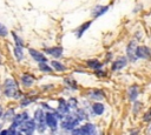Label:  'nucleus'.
<instances>
[{
  "mask_svg": "<svg viewBox=\"0 0 151 135\" xmlns=\"http://www.w3.org/2000/svg\"><path fill=\"white\" fill-rule=\"evenodd\" d=\"M4 93L7 97L11 99H20L21 97V92L18 88V83L15 80L8 77L4 82Z\"/></svg>",
  "mask_w": 151,
  "mask_h": 135,
  "instance_id": "nucleus-1",
  "label": "nucleus"
},
{
  "mask_svg": "<svg viewBox=\"0 0 151 135\" xmlns=\"http://www.w3.org/2000/svg\"><path fill=\"white\" fill-rule=\"evenodd\" d=\"M35 121L34 120H31V119H27L25 121H22L20 123V126L18 127L19 128V131L18 133H24V134H32L35 129Z\"/></svg>",
  "mask_w": 151,
  "mask_h": 135,
  "instance_id": "nucleus-2",
  "label": "nucleus"
},
{
  "mask_svg": "<svg viewBox=\"0 0 151 135\" xmlns=\"http://www.w3.org/2000/svg\"><path fill=\"white\" fill-rule=\"evenodd\" d=\"M78 123H79V120L76 116L68 115L65 119H63L61 128L63 129H66V130H72L73 128H76V126H78Z\"/></svg>",
  "mask_w": 151,
  "mask_h": 135,
  "instance_id": "nucleus-3",
  "label": "nucleus"
},
{
  "mask_svg": "<svg viewBox=\"0 0 151 135\" xmlns=\"http://www.w3.org/2000/svg\"><path fill=\"white\" fill-rule=\"evenodd\" d=\"M72 133L73 134H87V135H92V134H94L96 133V127H94V124H92V123H86L85 126H83L81 128H79V129H72Z\"/></svg>",
  "mask_w": 151,
  "mask_h": 135,
  "instance_id": "nucleus-4",
  "label": "nucleus"
},
{
  "mask_svg": "<svg viewBox=\"0 0 151 135\" xmlns=\"http://www.w3.org/2000/svg\"><path fill=\"white\" fill-rule=\"evenodd\" d=\"M136 55H137V58L150 59L151 58V48L147 46H139L136 49Z\"/></svg>",
  "mask_w": 151,
  "mask_h": 135,
  "instance_id": "nucleus-5",
  "label": "nucleus"
},
{
  "mask_svg": "<svg viewBox=\"0 0 151 135\" xmlns=\"http://www.w3.org/2000/svg\"><path fill=\"white\" fill-rule=\"evenodd\" d=\"M45 123H46V126L50 127L52 130H55V129H57V126H58L55 115L52 114V113H47V114H45Z\"/></svg>",
  "mask_w": 151,
  "mask_h": 135,
  "instance_id": "nucleus-6",
  "label": "nucleus"
},
{
  "mask_svg": "<svg viewBox=\"0 0 151 135\" xmlns=\"http://www.w3.org/2000/svg\"><path fill=\"white\" fill-rule=\"evenodd\" d=\"M136 49H137V43L136 41H131L127 47H126V53H127V56L131 61H136L137 60V55H136Z\"/></svg>",
  "mask_w": 151,
  "mask_h": 135,
  "instance_id": "nucleus-7",
  "label": "nucleus"
},
{
  "mask_svg": "<svg viewBox=\"0 0 151 135\" xmlns=\"http://www.w3.org/2000/svg\"><path fill=\"white\" fill-rule=\"evenodd\" d=\"M28 119V114L26 113V112H24V113H21V114H18V115H14V117H13V122H12V128H18L19 126H20V123L22 122V121H25V120H27Z\"/></svg>",
  "mask_w": 151,
  "mask_h": 135,
  "instance_id": "nucleus-8",
  "label": "nucleus"
},
{
  "mask_svg": "<svg viewBox=\"0 0 151 135\" xmlns=\"http://www.w3.org/2000/svg\"><path fill=\"white\" fill-rule=\"evenodd\" d=\"M28 52H29L31 56L33 58V60H35L37 62H46V61H47L46 56H45L42 53H40V52H38V50H35V49H33V48H29Z\"/></svg>",
  "mask_w": 151,
  "mask_h": 135,
  "instance_id": "nucleus-9",
  "label": "nucleus"
},
{
  "mask_svg": "<svg viewBox=\"0 0 151 135\" xmlns=\"http://www.w3.org/2000/svg\"><path fill=\"white\" fill-rule=\"evenodd\" d=\"M68 110H70V107H68L67 102H66L65 100L60 99V100H59V107H58V110H57V113L64 116V115H66V114L68 113Z\"/></svg>",
  "mask_w": 151,
  "mask_h": 135,
  "instance_id": "nucleus-10",
  "label": "nucleus"
},
{
  "mask_svg": "<svg viewBox=\"0 0 151 135\" xmlns=\"http://www.w3.org/2000/svg\"><path fill=\"white\" fill-rule=\"evenodd\" d=\"M126 63H127V61H126V58H118L113 63H112V70H119V69H122L123 67H125L126 66Z\"/></svg>",
  "mask_w": 151,
  "mask_h": 135,
  "instance_id": "nucleus-11",
  "label": "nucleus"
},
{
  "mask_svg": "<svg viewBox=\"0 0 151 135\" xmlns=\"http://www.w3.org/2000/svg\"><path fill=\"white\" fill-rule=\"evenodd\" d=\"M88 97L93 99V100H101L105 97V93L100 89H93L88 92Z\"/></svg>",
  "mask_w": 151,
  "mask_h": 135,
  "instance_id": "nucleus-12",
  "label": "nucleus"
},
{
  "mask_svg": "<svg viewBox=\"0 0 151 135\" xmlns=\"http://www.w3.org/2000/svg\"><path fill=\"white\" fill-rule=\"evenodd\" d=\"M107 9H109L107 6H96L93 8V11H92V16L93 18H98V16L103 15L104 13H106Z\"/></svg>",
  "mask_w": 151,
  "mask_h": 135,
  "instance_id": "nucleus-13",
  "label": "nucleus"
},
{
  "mask_svg": "<svg viewBox=\"0 0 151 135\" xmlns=\"http://www.w3.org/2000/svg\"><path fill=\"white\" fill-rule=\"evenodd\" d=\"M45 52H46L47 54L54 56V58H59V56H61V54H63V48H61V47H52V48H46Z\"/></svg>",
  "mask_w": 151,
  "mask_h": 135,
  "instance_id": "nucleus-14",
  "label": "nucleus"
},
{
  "mask_svg": "<svg viewBox=\"0 0 151 135\" xmlns=\"http://www.w3.org/2000/svg\"><path fill=\"white\" fill-rule=\"evenodd\" d=\"M21 82H22V85H24L25 87H29V86H32V83L34 82V76L26 73V74H24V75L21 76Z\"/></svg>",
  "mask_w": 151,
  "mask_h": 135,
  "instance_id": "nucleus-15",
  "label": "nucleus"
},
{
  "mask_svg": "<svg viewBox=\"0 0 151 135\" xmlns=\"http://www.w3.org/2000/svg\"><path fill=\"white\" fill-rule=\"evenodd\" d=\"M34 121H37L38 123H45V113L42 112V109H37L35 110Z\"/></svg>",
  "mask_w": 151,
  "mask_h": 135,
  "instance_id": "nucleus-16",
  "label": "nucleus"
},
{
  "mask_svg": "<svg viewBox=\"0 0 151 135\" xmlns=\"http://www.w3.org/2000/svg\"><path fill=\"white\" fill-rule=\"evenodd\" d=\"M127 94H129V99H130L131 101H134V100L137 99V96H138V87H137V86L130 87Z\"/></svg>",
  "mask_w": 151,
  "mask_h": 135,
  "instance_id": "nucleus-17",
  "label": "nucleus"
},
{
  "mask_svg": "<svg viewBox=\"0 0 151 135\" xmlns=\"http://www.w3.org/2000/svg\"><path fill=\"white\" fill-rule=\"evenodd\" d=\"M13 53H14V56L17 58L18 61H21V60L24 59V50H22V47L15 46L14 49H13Z\"/></svg>",
  "mask_w": 151,
  "mask_h": 135,
  "instance_id": "nucleus-18",
  "label": "nucleus"
},
{
  "mask_svg": "<svg viewBox=\"0 0 151 135\" xmlns=\"http://www.w3.org/2000/svg\"><path fill=\"white\" fill-rule=\"evenodd\" d=\"M14 115H15L14 109L9 108V109H7V110L5 112V114H4L2 119H4V121H12V120H13V117H14Z\"/></svg>",
  "mask_w": 151,
  "mask_h": 135,
  "instance_id": "nucleus-19",
  "label": "nucleus"
},
{
  "mask_svg": "<svg viewBox=\"0 0 151 135\" xmlns=\"http://www.w3.org/2000/svg\"><path fill=\"white\" fill-rule=\"evenodd\" d=\"M92 110H93L94 114H97V115H101V114L104 113V106H103L101 103L97 102V103H94V104L92 106Z\"/></svg>",
  "mask_w": 151,
  "mask_h": 135,
  "instance_id": "nucleus-20",
  "label": "nucleus"
},
{
  "mask_svg": "<svg viewBox=\"0 0 151 135\" xmlns=\"http://www.w3.org/2000/svg\"><path fill=\"white\" fill-rule=\"evenodd\" d=\"M90 25H91V21H87V22L83 23V25L77 29V36H78V38H80V36L84 34V32L90 27Z\"/></svg>",
  "mask_w": 151,
  "mask_h": 135,
  "instance_id": "nucleus-21",
  "label": "nucleus"
},
{
  "mask_svg": "<svg viewBox=\"0 0 151 135\" xmlns=\"http://www.w3.org/2000/svg\"><path fill=\"white\" fill-rule=\"evenodd\" d=\"M87 65H88L92 69H99V68H101V62H99L97 59L87 60Z\"/></svg>",
  "mask_w": 151,
  "mask_h": 135,
  "instance_id": "nucleus-22",
  "label": "nucleus"
},
{
  "mask_svg": "<svg viewBox=\"0 0 151 135\" xmlns=\"http://www.w3.org/2000/svg\"><path fill=\"white\" fill-rule=\"evenodd\" d=\"M51 65H52V67L55 69V70H58V72H64L65 70V66L64 65H61L60 62H58V61H52L51 62Z\"/></svg>",
  "mask_w": 151,
  "mask_h": 135,
  "instance_id": "nucleus-23",
  "label": "nucleus"
},
{
  "mask_svg": "<svg viewBox=\"0 0 151 135\" xmlns=\"http://www.w3.org/2000/svg\"><path fill=\"white\" fill-rule=\"evenodd\" d=\"M76 117L80 121V120H85V119H87V114L85 113V110L84 109H77V112H76Z\"/></svg>",
  "mask_w": 151,
  "mask_h": 135,
  "instance_id": "nucleus-24",
  "label": "nucleus"
},
{
  "mask_svg": "<svg viewBox=\"0 0 151 135\" xmlns=\"http://www.w3.org/2000/svg\"><path fill=\"white\" fill-rule=\"evenodd\" d=\"M64 81H65V83H66L70 88H72V89H77V87H78V86H77V82H76L72 77H66Z\"/></svg>",
  "mask_w": 151,
  "mask_h": 135,
  "instance_id": "nucleus-25",
  "label": "nucleus"
},
{
  "mask_svg": "<svg viewBox=\"0 0 151 135\" xmlns=\"http://www.w3.org/2000/svg\"><path fill=\"white\" fill-rule=\"evenodd\" d=\"M39 69L41 72H47V73L52 72V68L48 65H46V62H39Z\"/></svg>",
  "mask_w": 151,
  "mask_h": 135,
  "instance_id": "nucleus-26",
  "label": "nucleus"
},
{
  "mask_svg": "<svg viewBox=\"0 0 151 135\" xmlns=\"http://www.w3.org/2000/svg\"><path fill=\"white\" fill-rule=\"evenodd\" d=\"M12 35H13V39L15 41V46H20V47H24V41L21 38H19L14 32H12Z\"/></svg>",
  "mask_w": 151,
  "mask_h": 135,
  "instance_id": "nucleus-27",
  "label": "nucleus"
},
{
  "mask_svg": "<svg viewBox=\"0 0 151 135\" xmlns=\"http://www.w3.org/2000/svg\"><path fill=\"white\" fill-rule=\"evenodd\" d=\"M35 99H28V97H24L22 100H21V102H20V106L21 107H26L27 104H29L31 102H33Z\"/></svg>",
  "mask_w": 151,
  "mask_h": 135,
  "instance_id": "nucleus-28",
  "label": "nucleus"
},
{
  "mask_svg": "<svg viewBox=\"0 0 151 135\" xmlns=\"http://www.w3.org/2000/svg\"><path fill=\"white\" fill-rule=\"evenodd\" d=\"M8 34V29L6 26H4L1 22H0V36H6Z\"/></svg>",
  "mask_w": 151,
  "mask_h": 135,
  "instance_id": "nucleus-29",
  "label": "nucleus"
},
{
  "mask_svg": "<svg viewBox=\"0 0 151 135\" xmlns=\"http://www.w3.org/2000/svg\"><path fill=\"white\" fill-rule=\"evenodd\" d=\"M67 104H68V107H70V108H76V107H77V104H78V101H77L74 97H71V99L68 100Z\"/></svg>",
  "mask_w": 151,
  "mask_h": 135,
  "instance_id": "nucleus-30",
  "label": "nucleus"
},
{
  "mask_svg": "<svg viewBox=\"0 0 151 135\" xmlns=\"http://www.w3.org/2000/svg\"><path fill=\"white\" fill-rule=\"evenodd\" d=\"M143 119H144V121H150V120H151V109H149V110L144 114V117H143Z\"/></svg>",
  "mask_w": 151,
  "mask_h": 135,
  "instance_id": "nucleus-31",
  "label": "nucleus"
},
{
  "mask_svg": "<svg viewBox=\"0 0 151 135\" xmlns=\"http://www.w3.org/2000/svg\"><path fill=\"white\" fill-rule=\"evenodd\" d=\"M139 106H140V103H138V102H137V103L134 104V107H136V108H134V113H136V112L138 110V107H139Z\"/></svg>",
  "mask_w": 151,
  "mask_h": 135,
  "instance_id": "nucleus-32",
  "label": "nucleus"
},
{
  "mask_svg": "<svg viewBox=\"0 0 151 135\" xmlns=\"http://www.w3.org/2000/svg\"><path fill=\"white\" fill-rule=\"evenodd\" d=\"M2 115V108H1V106H0V116Z\"/></svg>",
  "mask_w": 151,
  "mask_h": 135,
  "instance_id": "nucleus-33",
  "label": "nucleus"
}]
</instances>
